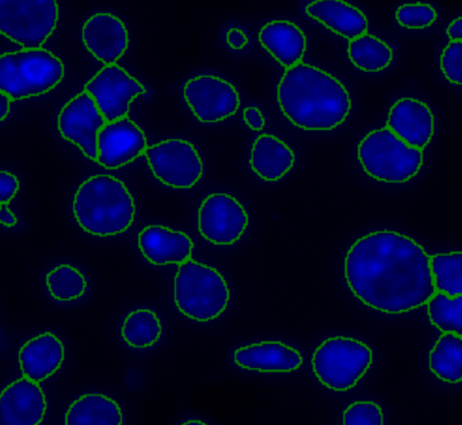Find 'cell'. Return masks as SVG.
Here are the masks:
<instances>
[{"instance_id": "cell-1", "label": "cell", "mask_w": 462, "mask_h": 425, "mask_svg": "<svg viewBox=\"0 0 462 425\" xmlns=\"http://www.w3.org/2000/svg\"><path fill=\"white\" fill-rule=\"evenodd\" d=\"M431 256L408 236L378 230L356 240L345 259L353 294L374 310L407 313L427 305L437 292Z\"/></svg>"}, {"instance_id": "cell-2", "label": "cell", "mask_w": 462, "mask_h": 425, "mask_svg": "<svg viewBox=\"0 0 462 425\" xmlns=\"http://www.w3.org/2000/svg\"><path fill=\"white\" fill-rule=\"evenodd\" d=\"M277 97L291 124L313 132L335 129L351 110L346 87L326 70L304 62L286 69L278 83Z\"/></svg>"}, {"instance_id": "cell-3", "label": "cell", "mask_w": 462, "mask_h": 425, "mask_svg": "<svg viewBox=\"0 0 462 425\" xmlns=\"http://www.w3.org/2000/svg\"><path fill=\"white\" fill-rule=\"evenodd\" d=\"M74 214L83 230L98 237H109L132 226L136 206L124 181L115 176L96 175L78 189Z\"/></svg>"}, {"instance_id": "cell-4", "label": "cell", "mask_w": 462, "mask_h": 425, "mask_svg": "<svg viewBox=\"0 0 462 425\" xmlns=\"http://www.w3.org/2000/svg\"><path fill=\"white\" fill-rule=\"evenodd\" d=\"M63 78V61L47 49H23L0 56V92L12 100L47 94Z\"/></svg>"}, {"instance_id": "cell-5", "label": "cell", "mask_w": 462, "mask_h": 425, "mask_svg": "<svg viewBox=\"0 0 462 425\" xmlns=\"http://www.w3.org/2000/svg\"><path fill=\"white\" fill-rule=\"evenodd\" d=\"M174 295L180 313L199 322L220 317L231 298L226 279L216 268L191 259L180 265Z\"/></svg>"}, {"instance_id": "cell-6", "label": "cell", "mask_w": 462, "mask_h": 425, "mask_svg": "<svg viewBox=\"0 0 462 425\" xmlns=\"http://www.w3.org/2000/svg\"><path fill=\"white\" fill-rule=\"evenodd\" d=\"M358 159L367 175L385 183H405L418 175L423 151L407 145L388 127L373 130L359 143Z\"/></svg>"}, {"instance_id": "cell-7", "label": "cell", "mask_w": 462, "mask_h": 425, "mask_svg": "<svg viewBox=\"0 0 462 425\" xmlns=\"http://www.w3.org/2000/svg\"><path fill=\"white\" fill-rule=\"evenodd\" d=\"M372 363L370 346L345 336L327 338L316 348L312 356L316 378L335 392L353 389L367 373Z\"/></svg>"}, {"instance_id": "cell-8", "label": "cell", "mask_w": 462, "mask_h": 425, "mask_svg": "<svg viewBox=\"0 0 462 425\" xmlns=\"http://www.w3.org/2000/svg\"><path fill=\"white\" fill-rule=\"evenodd\" d=\"M58 22L55 0H0V34L23 49H42Z\"/></svg>"}, {"instance_id": "cell-9", "label": "cell", "mask_w": 462, "mask_h": 425, "mask_svg": "<svg viewBox=\"0 0 462 425\" xmlns=\"http://www.w3.org/2000/svg\"><path fill=\"white\" fill-rule=\"evenodd\" d=\"M156 179L172 189H191L204 173V164L193 143L185 140H164L145 151Z\"/></svg>"}, {"instance_id": "cell-10", "label": "cell", "mask_w": 462, "mask_h": 425, "mask_svg": "<svg viewBox=\"0 0 462 425\" xmlns=\"http://www.w3.org/2000/svg\"><path fill=\"white\" fill-rule=\"evenodd\" d=\"M106 122L126 118L134 97L145 94L144 86L117 64L102 68L85 86Z\"/></svg>"}, {"instance_id": "cell-11", "label": "cell", "mask_w": 462, "mask_h": 425, "mask_svg": "<svg viewBox=\"0 0 462 425\" xmlns=\"http://www.w3.org/2000/svg\"><path fill=\"white\" fill-rule=\"evenodd\" d=\"M247 226V211L232 195L216 192L202 200L199 230L205 240L216 245H232L240 240Z\"/></svg>"}, {"instance_id": "cell-12", "label": "cell", "mask_w": 462, "mask_h": 425, "mask_svg": "<svg viewBox=\"0 0 462 425\" xmlns=\"http://www.w3.org/2000/svg\"><path fill=\"white\" fill-rule=\"evenodd\" d=\"M183 95L194 115L205 124L224 121L239 110V92L229 81L217 76L191 79L186 83Z\"/></svg>"}, {"instance_id": "cell-13", "label": "cell", "mask_w": 462, "mask_h": 425, "mask_svg": "<svg viewBox=\"0 0 462 425\" xmlns=\"http://www.w3.org/2000/svg\"><path fill=\"white\" fill-rule=\"evenodd\" d=\"M105 125L106 119L93 97L85 91L72 97L61 108L58 118L61 137L79 146L86 157L94 162L98 157V134Z\"/></svg>"}, {"instance_id": "cell-14", "label": "cell", "mask_w": 462, "mask_h": 425, "mask_svg": "<svg viewBox=\"0 0 462 425\" xmlns=\"http://www.w3.org/2000/svg\"><path fill=\"white\" fill-rule=\"evenodd\" d=\"M147 137L132 119L106 122L98 134L97 162L107 170H118L147 151Z\"/></svg>"}, {"instance_id": "cell-15", "label": "cell", "mask_w": 462, "mask_h": 425, "mask_svg": "<svg viewBox=\"0 0 462 425\" xmlns=\"http://www.w3.org/2000/svg\"><path fill=\"white\" fill-rule=\"evenodd\" d=\"M47 409L42 387L25 376L0 393V425H40Z\"/></svg>"}, {"instance_id": "cell-16", "label": "cell", "mask_w": 462, "mask_h": 425, "mask_svg": "<svg viewBox=\"0 0 462 425\" xmlns=\"http://www.w3.org/2000/svg\"><path fill=\"white\" fill-rule=\"evenodd\" d=\"M83 42L88 51L99 61L115 65L129 46L125 24L117 16L99 13L88 19L82 30Z\"/></svg>"}, {"instance_id": "cell-17", "label": "cell", "mask_w": 462, "mask_h": 425, "mask_svg": "<svg viewBox=\"0 0 462 425\" xmlns=\"http://www.w3.org/2000/svg\"><path fill=\"white\" fill-rule=\"evenodd\" d=\"M388 129L407 145L423 151L434 134V115L431 108L419 99L402 97L391 107Z\"/></svg>"}, {"instance_id": "cell-18", "label": "cell", "mask_w": 462, "mask_h": 425, "mask_svg": "<svg viewBox=\"0 0 462 425\" xmlns=\"http://www.w3.org/2000/svg\"><path fill=\"white\" fill-rule=\"evenodd\" d=\"M139 248L151 264L180 265L191 259L194 243L180 230L150 225L139 233Z\"/></svg>"}, {"instance_id": "cell-19", "label": "cell", "mask_w": 462, "mask_h": 425, "mask_svg": "<svg viewBox=\"0 0 462 425\" xmlns=\"http://www.w3.org/2000/svg\"><path fill=\"white\" fill-rule=\"evenodd\" d=\"M234 360L239 367L259 373H291L299 370L304 362L296 348L281 341L240 346L235 351Z\"/></svg>"}, {"instance_id": "cell-20", "label": "cell", "mask_w": 462, "mask_h": 425, "mask_svg": "<svg viewBox=\"0 0 462 425\" xmlns=\"http://www.w3.org/2000/svg\"><path fill=\"white\" fill-rule=\"evenodd\" d=\"M66 356L63 343L58 336L47 332L29 340L20 351L23 376L40 383L61 367Z\"/></svg>"}, {"instance_id": "cell-21", "label": "cell", "mask_w": 462, "mask_h": 425, "mask_svg": "<svg viewBox=\"0 0 462 425\" xmlns=\"http://www.w3.org/2000/svg\"><path fill=\"white\" fill-rule=\"evenodd\" d=\"M259 42L286 69L301 64L307 49V38L297 24L289 21H274L264 24L259 32Z\"/></svg>"}, {"instance_id": "cell-22", "label": "cell", "mask_w": 462, "mask_h": 425, "mask_svg": "<svg viewBox=\"0 0 462 425\" xmlns=\"http://www.w3.org/2000/svg\"><path fill=\"white\" fill-rule=\"evenodd\" d=\"M307 14L350 41L366 34L369 27L365 14L342 0H318L310 3L307 7Z\"/></svg>"}, {"instance_id": "cell-23", "label": "cell", "mask_w": 462, "mask_h": 425, "mask_svg": "<svg viewBox=\"0 0 462 425\" xmlns=\"http://www.w3.org/2000/svg\"><path fill=\"white\" fill-rule=\"evenodd\" d=\"M250 164L263 180H280L293 167L294 153L280 138L261 134L254 143Z\"/></svg>"}, {"instance_id": "cell-24", "label": "cell", "mask_w": 462, "mask_h": 425, "mask_svg": "<svg viewBox=\"0 0 462 425\" xmlns=\"http://www.w3.org/2000/svg\"><path fill=\"white\" fill-rule=\"evenodd\" d=\"M120 405L104 394H85L69 406L66 425H123Z\"/></svg>"}, {"instance_id": "cell-25", "label": "cell", "mask_w": 462, "mask_h": 425, "mask_svg": "<svg viewBox=\"0 0 462 425\" xmlns=\"http://www.w3.org/2000/svg\"><path fill=\"white\" fill-rule=\"evenodd\" d=\"M430 370L448 383L462 381V336L443 333L430 352Z\"/></svg>"}, {"instance_id": "cell-26", "label": "cell", "mask_w": 462, "mask_h": 425, "mask_svg": "<svg viewBox=\"0 0 462 425\" xmlns=\"http://www.w3.org/2000/svg\"><path fill=\"white\" fill-rule=\"evenodd\" d=\"M347 53L351 62L365 72L385 69L393 60V51L388 43L367 32L350 41Z\"/></svg>"}, {"instance_id": "cell-27", "label": "cell", "mask_w": 462, "mask_h": 425, "mask_svg": "<svg viewBox=\"0 0 462 425\" xmlns=\"http://www.w3.org/2000/svg\"><path fill=\"white\" fill-rule=\"evenodd\" d=\"M162 336V324L152 310L139 309L128 314L123 325V337L134 348L155 346Z\"/></svg>"}, {"instance_id": "cell-28", "label": "cell", "mask_w": 462, "mask_h": 425, "mask_svg": "<svg viewBox=\"0 0 462 425\" xmlns=\"http://www.w3.org/2000/svg\"><path fill=\"white\" fill-rule=\"evenodd\" d=\"M430 265L437 291L451 298L462 295V252L434 254Z\"/></svg>"}, {"instance_id": "cell-29", "label": "cell", "mask_w": 462, "mask_h": 425, "mask_svg": "<svg viewBox=\"0 0 462 425\" xmlns=\"http://www.w3.org/2000/svg\"><path fill=\"white\" fill-rule=\"evenodd\" d=\"M430 321L442 333L462 336V295L448 297L437 291L427 302Z\"/></svg>"}, {"instance_id": "cell-30", "label": "cell", "mask_w": 462, "mask_h": 425, "mask_svg": "<svg viewBox=\"0 0 462 425\" xmlns=\"http://www.w3.org/2000/svg\"><path fill=\"white\" fill-rule=\"evenodd\" d=\"M47 286L55 300L67 302L82 297L88 289V282L77 268L61 264L48 273Z\"/></svg>"}, {"instance_id": "cell-31", "label": "cell", "mask_w": 462, "mask_h": 425, "mask_svg": "<svg viewBox=\"0 0 462 425\" xmlns=\"http://www.w3.org/2000/svg\"><path fill=\"white\" fill-rule=\"evenodd\" d=\"M437 11L426 3H412L397 8L396 19L407 29H426L437 21Z\"/></svg>"}, {"instance_id": "cell-32", "label": "cell", "mask_w": 462, "mask_h": 425, "mask_svg": "<svg viewBox=\"0 0 462 425\" xmlns=\"http://www.w3.org/2000/svg\"><path fill=\"white\" fill-rule=\"evenodd\" d=\"M343 425H383V409L372 401H356L343 411Z\"/></svg>"}, {"instance_id": "cell-33", "label": "cell", "mask_w": 462, "mask_h": 425, "mask_svg": "<svg viewBox=\"0 0 462 425\" xmlns=\"http://www.w3.org/2000/svg\"><path fill=\"white\" fill-rule=\"evenodd\" d=\"M440 69L450 83L462 86V42H450L443 49Z\"/></svg>"}, {"instance_id": "cell-34", "label": "cell", "mask_w": 462, "mask_h": 425, "mask_svg": "<svg viewBox=\"0 0 462 425\" xmlns=\"http://www.w3.org/2000/svg\"><path fill=\"white\" fill-rule=\"evenodd\" d=\"M18 189H20V180L17 176L7 171H0V205L12 202Z\"/></svg>"}, {"instance_id": "cell-35", "label": "cell", "mask_w": 462, "mask_h": 425, "mask_svg": "<svg viewBox=\"0 0 462 425\" xmlns=\"http://www.w3.org/2000/svg\"><path fill=\"white\" fill-rule=\"evenodd\" d=\"M243 116H245V124L251 129L255 130V132H261L264 127V124H266L264 116L262 115L261 110L258 107H245Z\"/></svg>"}, {"instance_id": "cell-36", "label": "cell", "mask_w": 462, "mask_h": 425, "mask_svg": "<svg viewBox=\"0 0 462 425\" xmlns=\"http://www.w3.org/2000/svg\"><path fill=\"white\" fill-rule=\"evenodd\" d=\"M226 41H228L229 46L234 49L245 48L248 43L247 35L239 29H231L226 34Z\"/></svg>"}, {"instance_id": "cell-37", "label": "cell", "mask_w": 462, "mask_h": 425, "mask_svg": "<svg viewBox=\"0 0 462 425\" xmlns=\"http://www.w3.org/2000/svg\"><path fill=\"white\" fill-rule=\"evenodd\" d=\"M446 34L450 38V42H462V16L454 19L448 29H446Z\"/></svg>"}, {"instance_id": "cell-38", "label": "cell", "mask_w": 462, "mask_h": 425, "mask_svg": "<svg viewBox=\"0 0 462 425\" xmlns=\"http://www.w3.org/2000/svg\"><path fill=\"white\" fill-rule=\"evenodd\" d=\"M0 224L5 225V226L13 227L17 225V217L15 214L10 210L9 206L5 203V205H0Z\"/></svg>"}, {"instance_id": "cell-39", "label": "cell", "mask_w": 462, "mask_h": 425, "mask_svg": "<svg viewBox=\"0 0 462 425\" xmlns=\"http://www.w3.org/2000/svg\"><path fill=\"white\" fill-rule=\"evenodd\" d=\"M10 103L12 97L9 95L0 92V121H5L10 114Z\"/></svg>"}, {"instance_id": "cell-40", "label": "cell", "mask_w": 462, "mask_h": 425, "mask_svg": "<svg viewBox=\"0 0 462 425\" xmlns=\"http://www.w3.org/2000/svg\"><path fill=\"white\" fill-rule=\"evenodd\" d=\"M182 425H207L204 421H199V420H189V421L183 422Z\"/></svg>"}]
</instances>
